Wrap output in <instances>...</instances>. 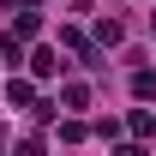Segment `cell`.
<instances>
[{"label":"cell","instance_id":"7a4b0ae2","mask_svg":"<svg viewBox=\"0 0 156 156\" xmlns=\"http://www.w3.org/2000/svg\"><path fill=\"white\" fill-rule=\"evenodd\" d=\"M30 72H36V78H54L60 72V54H54V48H36V54H30Z\"/></svg>","mask_w":156,"mask_h":156},{"label":"cell","instance_id":"52a82bcc","mask_svg":"<svg viewBox=\"0 0 156 156\" xmlns=\"http://www.w3.org/2000/svg\"><path fill=\"white\" fill-rule=\"evenodd\" d=\"M126 126H132V132H138V138H150V132H156V114H150V108H138V114H132V120H126Z\"/></svg>","mask_w":156,"mask_h":156},{"label":"cell","instance_id":"9c48e42d","mask_svg":"<svg viewBox=\"0 0 156 156\" xmlns=\"http://www.w3.org/2000/svg\"><path fill=\"white\" fill-rule=\"evenodd\" d=\"M6 12H36V0H6Z\"/></svg>","mask_w":156,"mask_h":156},{"label":"cell","instance_id":"30bf717a","mask_svg":"<svg viewBox=\"0 0 156 156\" xmlns=\"http://www.w3.org/2000/svg\"><path fill=\"white\" fill-rule=\"evenodd\" d=\"M114 156H144V150H138V144H120V150H114Z\"/></svg>","mask_w":156,"mask_h":156},{"label":"cell","instance_id":"5b68a950","mask_svg":"<svg viewBox=\"0 0 156 156\" xmlns=\"http://www.w3.org/2000/svg\"><path fill=\"white\" fill-rule=\"evenodd\" d=\"M36 30H42L36 12H18V18H12V36H18V42H24V36H36Z\"/></svg>","mask_w":156,"mask_h":156},{"label":"cell","instance_id":"3957f363","mask_svg":"<svg viewBox=\"0 0 156 156\" xmlns=\"http://www.w3.org/2000/svg\"><path fill=\"white\" fill-rule=\"evenodd\" d=\"M60 108H90V84H66L60 90Z\"/></svg>","mask_w":156,"mask_h":156},{"label":"cell","instance_id":"277c9868","mask_svg":"<svg viewBox=\"0 0 156 156\" xmlns=\"http://www.w3.org/2000/svg\"><path fill=\"white\" fill-rule=\"evenodd\" d=\"M120 36H126L120 18H102V24H96V42H102V48H120Z\"/></svg>","mask_w":156,"mask_h":156},{"label":"cell","instance_id":"6da1fadb","mask_svg":"<svg viewBox=\"0 0 156 156\" xmlns=\"http://www.w3.org/2000/svg\"><path fill=\"white\" fill-rule=\"evenodd\" d=\"M6 102H12V108H30V102H36V84H30V78H12V84H6Z\"/></svg>","mask_w":156,"mask_h":156},{"label":"cell","instance_id":"8992f818","mask_svg":"<svg viewBox=\"0 0 156 156\" xmlns=\"http://www.w3.org/2000/svg\"><path fill=\"white\" fill-rule=\"evenodd\" d=\"M132 96H138V102L156 96V72H132Z\"/></svg>","mask_w":156,"mask_h":156},{"label":"cell","instance_id":"ba28073f","mask_svg":"<svg viewBox=\"0 0 156 156\" xmlns=\"http://www.w3.org/2000/svg\"><path fill=\"white\" fill-rule=\"evenodd\" d=\"M12 156H42V138H18V150Z\"/></svg>","mask_w":156,"mask_h":156},{"label":"cell","instance_id":"8fae6325","mask_svg":"<svg viewBox=\"0 0 156 156\" xmlns=\"http://www.w3.org/2000/svg\"><path fill=\"white\" fill-rule=\"evenodd\" d=\"M150 30H156V12H150Z\"/></svg>","mask_w":156,"mask_h":156}]
</instances>
